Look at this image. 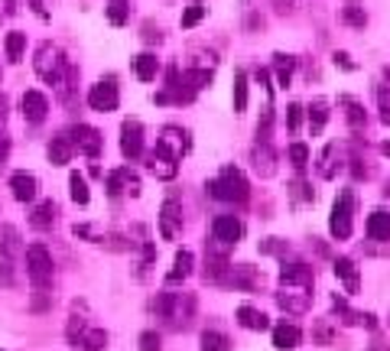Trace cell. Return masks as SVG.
<instances>
[{
    "mask_svg": "<svg viewBox=\"0 0 390 351\" xmlns=\"http://www.w3.org/2000/svg\"><path fill=\"white\" fill-rule=\"evenodd\" d=\"M342 20H345L348 26H354V30H364V26H367V14H364V7H361V4H354V0L342 7Z\"/></svg>",
    "mask_w": 390,
    "mask_h": 351,
    "instance_id": "obj_34",
    "label": "cell"
},
{
    "mask_svg": "<svg viewBox=\"0 0 390 351\" xmlns=\"http://www.w3.org/2000/svg\"><path fill=\"white\" fill-rule=\"evenodd\" d=\"M381 121H384V124H387V127H390V107H384V111H381Z\"/></svg>",
    "mask_w": 390,
    "mask_h": 351,
    "instance_id": "obj_49",
    "label": "cell"
},
{
    "mask_svg": "<svg viewBox=\"0 0 390 351\" xmlns=\"http://www.w3.org/2000/svg\"><path fill=\"white\" fill-rule=\"evenodd\" d=\"M338 144H329L325 150L319 153V176L322 179H335V173H338Z\"/></svg>",
    "mask_w": 390,
    "mask_h": 351,
    "instance_id": "obj_30",
    "label": "cell"
},
{
    "mask_svg": "<svg viewBox=\"0 0 390 351\" xmlns=\"http://www.w3.org/2000/svg\"><path fill=\"white\" fill-rule=\"evenodd\" d=\"M273 69H276V85H280V88H290L293 72H296V59H293V55L276 53L273 55Z\"/></svg>",
    "mask_w": 390,
    "mask_h": 351,
    "instance_id": "obj_26",
    "label": "cell"
},
{
    "mask_svg": "<svg viewBox=\"0 0 390 351\" xmlns=\"http://www.w3.org/2000/svg\"><path fill=\"white\" fill-rule=\"evenodd\" d=\"M117 101H121V92H117L114 78H101L98 85H92V92H88V104H92V111H101V114L117 111Z\"/></svg>",
    "mask_w": 390,
    "mask_h": 351,
    "instance_id": "obj_6",
    "label": "cell"
},
{
    "mask_svg": "<svg viewBox=\"0 0 390 351\" xmlns=\"http://www.w3.org/2000/svg\"><path fill=\"white\" fill-rule=\"evenodd\" d=\"M208 195L218 202H234V205H241V202H247V195H251V185H247L244 173L237 166H224L222 173L215 176L212 183L205 185Z\"/></svg>",
    "mask_w": 390,
    "mask_h": 351,
    "instance_id": "obj_1",
    "label": "cell"
},
{
    "mask_svg": "<svg viewBox=\"0 0 390 351\" xmlns=\"http://www.w3.org/2000/svg\"><path fill=\"white\" fill-rule=\"evenodd\" d=\"M276 303H280V309H286V313L299 315V313H306L309 303H313V290H296V286H283V290L276 293Z\"/></svg>",
    "mask_w": 390,
    "mask_h": 351,
    "instance_id": "obj_16",
    "label": "cell"
},
{
    "mask_svg": "<svg viewBox=\"0 0 390 351\" xmlns=\"http://www.w3.org/2000/svg\"><path fill=\"white\" fill-rule=\"evenodd\" d=\"M192 264H195L192 251H179V254H176V260H173V270L166 274V283H179V280H185V276L192 274Z\"/></svg>",
    "mask_w": 390,
    "mask_h": 351,
    "instance_id": "obj_29",
    "label": "cell"
},
{
    "mask_svg": "<svg viewBox=\"0 0 390 351\" xmlns=\"http://www.w3.org/2000/svg\"><path fill=\"white\" fill-rule=\"evenodd\" d=\"M212 237L222 247H234L237 241L244 237V225H241V218H234V215H218L212 222Z\"/></svg>",
    "mask_w": 390,
    "mask_h": 351,
    "instance_id": "obj_9",
    "label": "cell"
},
{
    "mask_svg": "<svg viewBox=\"0 0 390 351\" xmlns=\"http://www.w3.org/2000/svg\"><path fill=\"white\" fill-rule=\"evenodd\" d=\"M107 192L114 199L117 195H140V176L127 166L114 169V173H107Z\"/></svg>",
    "mask_w": 390,
    "mask_h": 351,
    "instance_id": "obj_10",
    "label": "cell"
},
{
    "mask_svg": "<svg viewBox=\"0 0 390 351\" xmlns=\"http://www.w3.org/2000/svg\"><path fill=\"white\" fill-rule=\"evenodd\" d=\"M352 218H354V195L352 189L338 192L335 205H332V218H329V231L335 241H348L352 237Z\"/></svg>",
    "mask_w": 390,
    "mask_h": 351,
    "instance_id": "obj_5",
    "label": "cell"
},
{
    "mask_svg": "<svg viewBox=\"0 0 390 351\" xmlns=\"http://www.w3.org/2000/svg\"><path fill=\"white\" fill-rule=\"evenodd\" d=\"M299 124H303V107H299V104H290V107H286V127H290V130H299Z\"/></svg>",
    "mask_w": 390,
    "mask_h": 351,
    "instance_id": "obj_45",
    "label": "cell"
},
{
    "mask_svg": "<svg viewBox=\"0 0 390 351\" xmlns=\"http://www.w3.org/2000/svg\"><path fill=\"white\" fill-rule=\"evenodd\" d=\"M338 104L345 107V117H348V124H352L354 130H358V127H364V107H361L358 101H354V98H342V101H338Z\"/></svg>",
    "mask_w": 390,
    "mask_h": 351,
    "instance_id": "obj_38",
    "label": "cell"
},
{
    "mask_svg": "<svg viewBox=\"0 0 390 351\" xmlns=\"http://www.w3.org/2000/svg\"><path fill=\"white\" fill-rule=\"evenodd\" d=\"M254 166H257L260 176H273V150L267 146V140H260V146L254 150Z\"/></svg>",
    "mask_w": 390,
    "mask_h": 351,
    "instance_id": "obj_32",
    "label": "cell"
},
{
    "mask_svg": "<svg viewBox=\"0 0 390 351\" xmlns=\"http://www.w3.org/2000/svg\"><path fill=\"white\" fill-rule=\"evenodd\" d=\"M381 153H384V156H390V140H387V144L381 146Z\"/></svg>",
    "mask_w": 390,
    "mask_h": 351,
    "instance_id": "obj_50",
    "label": "cell"
},
{
    "mask_svg": "<svg viewBox=\"0 0 390 351\" xmlns=\"http://www.w3.org/2000/svg\"><path fill=\"white\" fill-rule=\"evenodd\" d=\"M205 14H208L205 4H202V0H192L189 7H185V14H183V30H192V26H199L202 20H205Z\"/></svg>",
    "mask_w": 390,
    "mask_h": 351,
    "instance_id": "obj_36",
    "label": "cell"
},
{
    "mask_svg": "<svg viewBox=\"0 0 390 351\" xmlns=\"http://www.w3.org/2000/svg\"><path fill=\"white\" fill-rule=\"evenodd\" d=\"M247 111V75L234 72V114Z\"/></svg>",
    "mask_w": 390,
    "mask_h": 351,
    "instance_id": "obj_40",
    "label": "cell"
},
{
    "mask_svg": "<svg viewBox=\"0 0 390 351\" xmlns=\"http://www.w3.org/2000/svg\"><path fill=\"white\" fill-rule=\"evenodd\" d=\"M49 163L53 166H65V163L72 160V153H75V146H72V140L62 134V137H53V144H49Z\"/></svg>",
    "mask_w": 390,
    "mask_h": 351,
    "instance_id": "obj_24",
    "label": "cell"
},
{
    "mask_svg": "<svg viewBox=\"0 0 390 351\" xmlns=\"http://www.w3.org/2000/svg\"><path fill=\"white\" fill-rule=\"evenodd\" d=\"M72 342H78L82 348H88V351H101L107 345V332H104V328H82Z\"/></svg>",
    "mask_w": 390,
    "mask_h": 351,
    "instance_id": "obj_28",
    "label": "cell"
},
{
    "mask_svg": "<svg viewBox=\"0 0 390 351\" xmlns=\"http://www.w3.org/2000/svg\"><path fill=\"white\" fill-rule=\"evenodd\" d=\"M153 313L160 319H166L173 328H185L192 322V313H195V299L189 293L185 296H179V293H160L153 299Z\"/></svg>",
    "mask_w": 390,
    "mask_h": 351,
    "instance_id": "obj_2",
    "label": "cell"
},
{
    "mask_svg": "<svg viewBox=\"0 0 390 351\" xmlns=\"http://www.w3.org/2000/svg\"><path fill=\"white\" fill-rule=\"evenodd\" d=\"M335 276L345 283V290H348V293L361 290V274H358V267H354L352 257H338L335 260Z\"/></svg>",
    "mask_w": 390,
    "mask_h": 351,
    "instance_id": "obj_21",
    "label": "cell"
},
{
    "mask_svg": "<svg viewBox=\"0 0 390 351\" xmlns=\"http://www.w3.org/2000/svg\"><path fill=\"white\" fill-rule=\"evenodd\" d=\"M299 342H303V332H299L293 322H280V325H273V348L293 351V348H299Z\"/></svg>",
    "mask_w": 390,
    "mask_h": 351,
    "instance_id": "obj_19",
    "label": "cell"
},
{
    "mask_svg": "<svg viewBox=\"0 0 390 351\" xmlns=\"http://www.w3.org/2000/svg\"><path fill=\"white\" fill-rule=\"evenodd\" d=\"M0 160H4V146H0Z\"/></svg>",
    "mask_w": 390,
    "mask_h": 351,
    "instance_id": "obj_51",
    "label": "cell"
},
{
    "mask_svg": "<svg viewBox=\"0 0 390 351\" xmlns=\"http://www.w3.org/2000/svg\"><path fill=\"white\" fill-rule=\"evenodd\" d=\"M273 10H276V14H290V10H293V0H273Z\"/></svg>",
    "mask_w": 390,
    "mask_h": 351,
    "instance_id": "obj_48",
    "label": "cell"
},
{
    "mask_svg": "<svg viewBox=\"0 0 390 351\" xmlns=\"http://www.w3.org/2000/svg\"><path fill=\"white\" fill-rule=\"evenodd\" d=\"M33 7H36V14L43 16V20H49V4L46 0H33Z\"/></svg>",
    "mask_w": 390,
    "mask_h": 351,
    "instance_id": "obj_47",
    "label": "cell"
},
{
    "mask_svg": "<svg viewBox=\"0 0 390 351\" xmlns=\"http://www.w3.org/2000/svg\"><path fill=\"white\" fill-rule=\"evenodd\" d=\"M20 107H23V117L30 124H43L46 121V114H49V98L43 92H23Z\"/></svg>",
    "mask_w": 390,
    "mask_h": 351,
    "instance_id": "obj_17",
    "label": "cell"
},
{
    "mask_svg": "<svg viewBox=\"0 0 390 351\" xmlns=\"http://www.w3.org/2000/svg\"><path fill=\"white\" fill-rule=\"evenodd\" d=\"M10 189H13V199L16 202H33L39 192V183L33 173H13L10 176Z\"/></svg>",
    "mask_w": 390,
    "mask_h": 351,
    "instance_id": "obj_18",
    "label": "cell"
},
{
    "mask_svg": "<svg viewBox=\"0 0 390 351\" xmlns=\"http://www.w3.org/2000/svg\"><path fill=\"white\" fill-rule=\"evenodd\" d=\"M121 153L127 160H140L143 156V124L137 117H127L121 124Z\"/></svg>",
    "mask_w": 390,
    "mask_h": 351,
    "instance_id": "obj_8",
    "label": "cell"
},
{
    "mask_svg": "<svg viewBox=\"0 0 390 351\" xmlns=\"http://www.w3.org/2000/svg\"><path fill=\"white\" fill-rule=\"evenodd\" d=\"M69 189H72V202H75V205H88V202H92V192H88V183H85L82 173L69 176Z\"/></svg>",
    "mask_w": 390,
    "mask_h": 351,
    "instance_id": "obj_33",
    "label": "cell"
},
{
    "mask_svg": "<svg viewBox=\"0 0 390 351\" xmlns=\"http://www.w3.org/2000/svg\"><path fill=\"white\" fill-rule=\"evenodd\" d=\"M325 121H329V101L315 98L313 104H309V127H313V134H322Z\"/></svg>",
    "mask_w": 390,
    "mask_h": 351,
    "instance_id": "obj_31",
    "label": "cell"
},
{
    "mask_svg": "<svg viewBox=\"0 0 390 351\" xmlns=\"http://www.w3.org/2000/svg\"><path fill=\"white\" fill-rule=\"evenodd\" d=\"M260 280H264V276L257 274V267H247V264H237V267H231V264H228L222 283H228V286H234V290L251 293V290H257V286H260Z\"/></svg>",
    "mask_w": 390,
    "mask_h": 351,
    "instance_id": "obj_12",
    "label": "cell"
},
{
    "mask_svg": "<svg viewBox=\"0 0 390 351\" xmlns=\"http://www.w3.org/2000/svg\"><path fill=\"white\" fill-rule=\"evenodd\" d=\"M7 59L10 62H20L23 59V49H26V33H7Z\"/></svg>",
    "mask_w": 390,
    "mask_h": 351,
    "instance_id": "obj_39",
    "label": "cell"
},
{
    "mask_svg": "<svg viewBox=\"0 0 390 351\" xmlns=\"http://www.w3.org/2000/svg\"><path fill=\"white\" fill-rule=\"evenodd\" d=\"M156 144H160L166 153H173L176 160H183L185 153H189L192 140H189V130L173 127V124H169V127H163V130H160V140H156Z\"/></svg>",
    "mask_w": 390,
    "mask_h": 351,
    "instance_id": "obj_13",
    "label": "cell"
},
{
    "mask_svg": "<svg viewBox=\"0 0 390 351\" xmlns=\"http://www.w3.org/2000/svg\"><path fill=\"white\" fill-rule=\"evenodd\" d=\"M55 215H59V205H55L53 199H46V202H39L36 212L30 215V225L33 228H39V231H46V228H53L55 225Z\"/></svg>",
    "mask_w": 390,
    "mask_h": 351,
    "instance_id": "obj_23",
    "label": "cell"
},
{
    "mask_svg": "<svg viewBox=\"0 0 390 351\" xmlns=\"http://www.w3.org/2000/svg\"><path fill=\"white\" fill-rule=\"evenodd\" d=\"M163 345H160V335L156 332H143L140 335V351H160Z\"/></svg>",
    "mask_w": 390,
    "mask_h": 351,
    "instance_id": "obj_44",
    "label": "cell"
},
{
    "mask_svg": "<svg viewBox=\"0 0 390 351\" xmlns=\"http://www.w3.org/2000/svg\"><path fill=\"white\" fill-rule=\"evenodd\" d=\"M315 270L309 264H283L280 267V286H296V290H313Z\"/></svg>",
    "mask_w": 390,
    "mask_h": 351,
    "instance_id": "obj_11",
    "label": "cell"
},
{
    "mask_svg": "<svg viewBox=\"0 0 390 351\" xmlns=\"http://www.w3.org/2000/svg\"><path fill=\"white\" fill-rule=\"evenodd\" d=\"M107 20H111V26H124L130 20V4L127 0H111L107 4Z\"/></svg>",
    "mask_w": 390,
    "mask_h": 351,
    "instance_id": "obj_37",
    "label": "cell"
},
{
    "mask_svg": "<svg viewBox=\"0 0 390 351\" xmlns=\"http://www.w3.org/2000/svg\"><path fill=\"white\" fill-rule=\"evenodd\" d=\"M237 322L244 328H251V332H264V328H270V319L260 309H254V306H237Z\"/></svg>",
    "mask_w": 390,
    "mask_h": 351,
    "instance_id": "obj_22",
    "label": "cell"
},
{
    "mask_svg": "<svg viewBox=\"0 0 390 351\" xmlns=\"http://www.w3.org/2000/svg\"><path fill=\"white\" fill-rule=\"evenodd\" d=\"M146 169L156 176V179H176L179 173V160L173 156V153H166L160 144H156V150L146 156Z\"/></svg>",
    "mask_w": 390,
    "mask_h": 351,
    "instance_id": "obj_15",
    "label": "cell"
},
{
    "mask_svg": "<svg viewBox=\"0 0 390 351\" xmlns=\"http://www.w3.org/2000/svg\"><path fill=\"white\" fill-rule=\"evenodd\" d=\"M26 274H30V283L39 293H46L53 286V254L46 251V244L26 247Z\"/></svg>",
    "mask_w": 390,
    "mask_h": 351,
    "instance_id": "obj_4",
    "label": "cell"
},
{
    "mask_svg": "<svg viewBox=\"0 0 390 351\" xmlns=\"http://www.w3.org/2000/svg\"><path fill=\"white\" fill-rule=\"evenodd\" d=\"M69 140H72V146H75L78 153L92 156V160H98V156H101V146H104L101 134H98L94 127H88V124H75V127L69 130Z\"/></svg>",
    "mask_w": 390,
    "mask_h": 351,
    "instance_id": "obj_7",
    "label": "cell"
},
{
    "mask_svg": "<svg viewBox=\"0 0 390 351\" xmlns=\"http://www.w3.org/2000/svg\"><path fill=\"white\" fill-rule=\"evenodd\" d=\"M367 237L371 241H390V212H374L367 218Z\"/></svg>",
    "mask_w": 390,
    "mask_h": 351,
    "instance_id": "obj_25",
    "label": "cell"
},
{
    "mask_svg": "<svg viewBox=\"0 0 390 351\" xmlns=\"http://www.w3.org/2000/svg\"><path fill=\"white\" fill-rule=\"evenodd\" d=\"M179 231H183V208H179L176 199H166L160 208V234L166 241H176Z\"/></svg>",
    "mask_w": 390,
    "mask_h": 351,
    "instance_id": "obj_14",
    "label": "cell"
},
{
    "mask_svg": "<svg viewBox=\"0 0 390 351\" xmlns=\"http://www.w3.org/2000/svg\"><path fill=\"white\" fill-rule=\"evenodd\" d=\"M332 306H335V313L342 315L345 325H364V328H374V315L371 313H354V309H348V303H345L342 296H332Z\"/></svg>",
    "mask_w": 390,
    "mask_h": 351,
    "instance_id": "obj_20",
    "label": "cell"
},
{
    "mask_svg": "<svg viewBox=\"0 0 390 351\" xmlns=\"http://www.w3.org/2000/svg\"><path fill=\"white\" fill-rule=\"evenodd\" d=\"M202 351H231L228 335H224V332H215V328L202 332Z\"/></svg>",
    "mask_w": 390,
    "mask_h": 351,
    "instance_id": "obj_35",
    "label": "cell"
},
{
    "mask_svg": "<svg viewBox=\"0 0 390 351\" xmlns=\"http://www.w3.org/2000/svg\"><path fill=\"white\" fill-rule=\"evenodd\" d=\"M332 59H335V65H342V69H348V72L354 69V62H352V55H348V53H335Z\"/></svg>",
    "mask_w": 390,
    "mask_h": 351,
    "instance_id": "obj_46",
    "label": "cell"
},
{
    "mask_svg": "<svg viewBox=\"0 0 390 351\" xmlns=\"http://www.w3.org/2000/svg\"><path fill=\"white\" fill-rule=\"evenodd\" d=\"M33 65H36V75L46 85H62L65 69H69V59H65V53H62L59 46L43 43V46L36 49V62H33Z\"/></svg>",
    "mask_w": 390,
    "mask_h": 351,
    "instance_id": "obj_3",
    "label": "cell"
},
{
    "mask_svg": "<svg viewBox=\"0 0 390 351\" xmlns=\"http://www.w3.org/2000/svg\"><path fill=\"white\" fill-rule=\"evenodd\" d=\"M134 72H137L140 82H153L156 72H160V59H156L153 53H143L134 59Z\"/></svg>",
    "mask_w": 390,
    "mask_h": 351,
    "instance_id": "obj_27",
    "label": "cell"
},
{
    "mask_svg": "<svg viewBox=\"0 0 390 351\" xmlns=\"http://www.w3.org/2000/svg\"><path fill=\"white\" fill-rule=\"evenodd\" d=\"M290 189H293V202H313V192H309V185L303 179H296Z\"/></svg>",
    "mask_w": 390,
    "mask_h": 351,
    "instance_id": "obj_43",
    "label": "cell"
},
{
    "mask_svg": "<svg viewBox=\"0 0 390 351\" xmlns=\"http://www.w3.org/2000/svg\"><path fill=\"white\" fill-rule=\"evenodd\" d=\"M290 163L296 169H306L309 166V146L306 144H293L290 146Z\"/></svg>",
    "mask_w": 390,
    "mask_h": 351,
    "instance_id": "obj_41",
    "label": "cell"
},
{
    "mask_svg": "<svg viewBox=\"0 0 390 351\" xmlns=\"http://www.w3.org/2000/svg\"><path fill=\"white\" fill-rule=\"evenodd\" d=\"M313 338H315L319 345H332V322H329V319H319V322H315Z\"/></svg>",
    "mask_w": 390,
    "mask_h": 351,
    "instance_id": "obj_42",
    "label": "cell"
}]
</instances>
